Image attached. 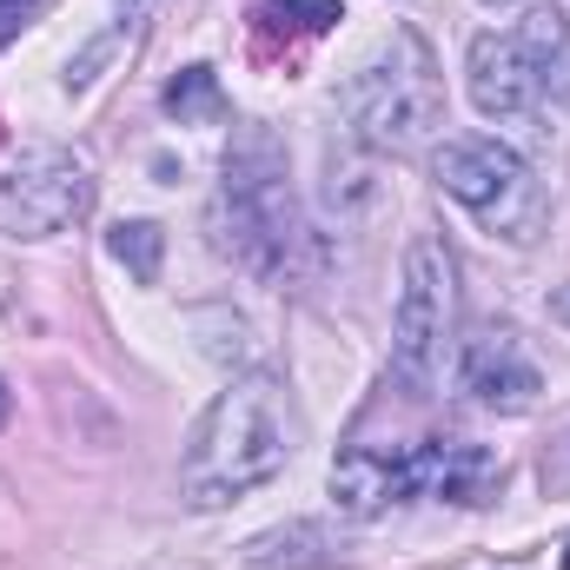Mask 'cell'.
I'll return each mask as SVG.
<instances>
[{
    "mask_svg": "<svg viewBox=\"0 0 570 570\" xmlns=\"http://www.w3.org/2000/svg\"><path fill=\"white\" fill-rule=\"evenodd\" d=\"M298 451V419L292 399L273 372H246L233 379L186 438L179 451V498L193 511H219L259 484H273Z\"/></svg>",
    "mask_w": 570,
    "mask_h": 570,
    "instance_id": "6da1fadb",
    "label": "cell"
},
{
    "mask_svg": "<svg viewBox=\"0 0 570 570\" xmlns=\"http://www.w3.org/2000/svg\"><path fill=\"white\" fill-rule=\"evenodd\" d=\"M213 233L259 279L305 273L312 226L298 219V199L285 186V153L266 127H239V140L226 146V186L213 199Z\"/></svg>",
    "mask_w": 570,
    "mask_h": 570,
    "instance_id": "7a4b0ae2",
    "label": "cell"
},
{
    "mask_svg": "<svg viewBox=\"0 0 570 570\" xmlns=\"http://www.w3.org/2000/svg\"><path fill=\"white\" fill-rule=\"evenodd\" d=\"M345 114L358 140L379 153H419L444 127V94L419 33H392V47L345 87Z\"/></svg>",
    "mask_w": 570,
    "mask_h": 570,
    "instance_id": "3957f363",
    "label": "cell"
},
{
    "mask_svg": "<svg viewBox=\"0 0 570 570\" xmlns=\"http://www.w3.org/2000/svg\"><path fill=\"white\" fill-rule=\"evenodd\" d=\"M438 186L498 239H538L544 226V186L531 179V166L498 140H444L431 159Z\"/></svg>",
    "mask_w": 570,
    "mask_h": 570,
    "instance_id": "277c9868",
    "label": "cell"
},
{
    "mask_svg": "<svg viewBox=\"0 0 570 570\" xmlns=\"http://www.w3.org/2000/svg\"><path fill=\"white\" fill-rule=\"evenodd\" d=\"M458 332V266L438 233H419L405 253V285H399V318H392V379L425 392L438 385V365Z\"/></svg>",
    "mask_w": 570,
    "mask_h": 570,
    "instance_id": "5b68a950",
    "label": "cell"
},
{
    "mask_svg": "<svg viewBox=\"0 0 570 570\" xmlns=\"http://www.w3.org/2000/svg\"><path fill=\"white\" fill-rule=\"evenodd\" d=\"M564 40H570L564 7H531L511 33H478V40H471V60H464V73H471V107H478L484 120H518V114H531L538 94H544L551 60L564 53Z\"/></svg>",
    "mask_w": 570,
    "mask_h": 570,
    "instance_id": "8992f818",
    "label": "cell"
},
{
    "mask_svg": "<svg viewBox=\"0 0 570 570\" xmlns=\"http://www.w3.org/2000/svg\"><path fill=\"white\" fill-rule=\"evenodd\" d=\"M94 206V179L73 153L60 146H33L13 179H0V219L20 233V239H47L60 226H73L80 213Z\"/></svg>",
    "mask_w": 570,
    "mask_h": 570,
    "instance_id": "52a82bcc",
    "label": "cell"
},
{
    "mask_svg": "<svg viewBox=\"0 0 570 570\" xmlns=\"http://www.w3.org/2000/svg\"><path fill=\"white\" fill-rule=\"evenodd\" d=\"M425 444V438H419ZM419 444H345V458L332 464V498L345 518H379L392 504H405L419 491Z\"/></svg>",
    "mask_w": 570,
    "mask_h": 570,
    "instance_id": "ba28073f",
    "label": "cell"
},
{
    "mask_svg": "<svg viewBox=\"0 0 570 570\" xmlns=\"http://www.w3.org/2000/svg\"><path fill=\"white\" fill-rule=\"evenodd\" d=\"M464 392H478L491 412H531L538 392H544V379H538V365L518 352L511 332H491V338H478V345L464 352Z\"/></svg>",
    "mask_w": 570,
    "mask_h": 570,
    "instance_id": "9c48e42d",
    "label": "cell"
},
{
    "mask_svg": "<svg viewBox=\"0 0 570 570\" xmlns=\"http://www.w3.org/2000/svg\"><path fill=\"white\" fill-rule=\"evenodd\" d=\"M498 458L484 444H444V438H425L419 444V491L425 498H444V504H491L498 491Z\"/></svg>",
    "mask_w": 570,
    "mask_h": 570,
    "instance_id": "30bf717a",
    "label": "cell"
},
{
    "mask_svg": "<svg viewBox=\"0 0 570 570\" xmlns=\"http://www.w3.org/2000/svg\"><path fill=\"white\" fill-rule=\"evenodd\" d=\"M166 114H173L179 127H213V120H226L219 73H213V67H186V73H173V87H166Z\"/></svg>",
    "mask_w": 570,
    "mask_h": 570,
    "instance_id": "8fae6325",
    "label": "cell"
},
{
    "mask_svg": "<svg viewBox=\"0 0 570 570\" xmlns=\"http://www.w3.org/2000/svg\"><path fill=\"white\" fill-rule=\"evenodd\" d=\"M107 246H114V259L134 273L140 285H159V259H166V233L153 226V219H120L114 233H107Z\"/></svg>",
    "mask_w": 570,
    "mask_h": 570,
    "instance_id": "7c38bea8",
    "label": "cell"
},
{
    "mask_svg": "<svg viewBox=\"0 0 570 570\" xmlns=\"http://www.w3.org/2000/svg\"><path fill=\"white\" fill-rule=\"evenodd\" d=\"M551 318H558V325H570V285H558V292H551Z\"/></svg>",
    "mask_w": 570,
    "mask_h": 570,
    "instance_id": "4fadbf2b",
    "label": "cell"
},
{
    "mask_svg": "<svg viewBox=\"0 0 570 570\" xmlns=\"http://www.w3.org/2000/svg\"><path fill=\"white\" fill-rule=\"evenodd\" d=\"M7 412H13V392H7V385H0V425H7Z\"/></svg>",
    "mask_w": 570,
    "mask_h": 570,
    "instance_id": "5bb4252c",
    "label": "cell"
},
{
    "mask_svg": "<svg viewBox=\"0 0 570 570\" xmlns=\"http://www.w3.org/2000/svg\"><path fill=\"white\" fill-rule=\"evenodd\" d=\"M564 570H570V544H564Z\"/></svg>",
    "mask_w": 570,
    "mask_h": 570,
    "instance_id": "9a60e30c",
    "label": "cell"
},
{
    "mask_svg": "<svg viewBox=\"0 0 570 570\" xmlns=\"http://www.w3.org/2000/svg\"><path fill=\"white\" fill-rule=\"evenodd\" d=\"M0 7H20V0H0Z\"/></svg>",
    "mask_w": 570,
    "mask_h": 570,
    "instance_id": "2e32d148",
    "label": "cell"
}]
</instances>
